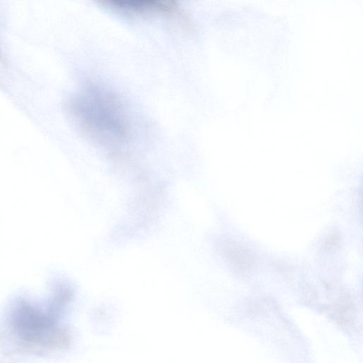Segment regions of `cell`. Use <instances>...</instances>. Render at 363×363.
<instances>
[{
	"label": "cell",
	"mask_w": 363,
	"mask_h": 363,
	"mask_svg": "<svg viewBox=\"0 0 363 363\" xmlns=\"http://www.w3.org/2000/svg\"><path fill=\"white\" fill-rule=\"evenodd\" d=\"M335 317L342 326H347L352 323V306L347 299L340 301L335 307Z\"/></svg>",
	"instance_id": "cell-4"
},
{
	"label": "cell",
	"mask_w": 363,
	"mask_h": 363,
	"mask_svg": "<svg viewBox=\"0 0 363 363\" xmlns=\"http://www.w3.org/2000/svg\"><path fill=\"white\" fill-rule=\"evenodd\" d=\"M99 4L130 13L152 10L169 11L174 9L176 0H95Z\"/></svg>",
	"instance_id": "cell-3"
},
{
	"label": "cell",
	"mask_w": 363,
	"mask_h": 363,
	"mask_svg": "<svg viewBox=\"0 0 363 363\" xmlns=\"http://www.w3.org/2000/svg\"><path fill=\"white\" fill-rule=\"evenodd\" d=\"M69 111L81 128L99 143L113 146L128 139L121 104L108 91L95 86L86 88L71 100Z\"/></svg>",
	"instance_id": "cell-1"
},
{
	"label": "cell",
	"mask_w": 363,
	"mask_h": 363,
	"mask_svg": "<svg viewBox=\"0 0 363 363\" xmlns=\"http://www.w3.org/2000/svg\"><path fill=\"white\" fill-rule=\"evenodd\" d=\"M220 250L230 266L240 272H248L256 265L255 254L232 239L223 240L220 243Z\"/></svg>",
	"instance_id": "cell-2"
},
{
	"label": "cell",
	"mask_w": 363,
	"mask_h": 363,
	"mask_svg": "<svg viewBox=\"0 0 363 363\" xmlns=\"http://www.w3.org/2000/svg\"><path fill=\"white\" fill-rule=\"evenodd\" d=\"M340 241V238L337 234H332L330 235L324 242V248L330 250L336 247Z\"/></svg>",
	"instance_id": "cell-5"
}]
</instances>
